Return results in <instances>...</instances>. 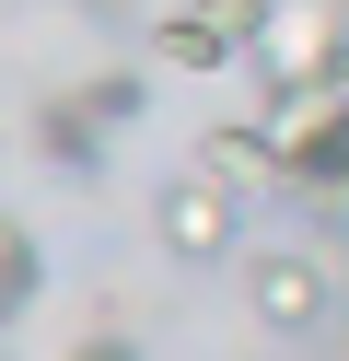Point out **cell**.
<instances>
[{"mask_svg": "<svg viewBox=\"0 0 349 361\" xmlns=\"http://www.w3.org/2000/svg\"><path fill=\"white\" fill-rule=\"evenodd\" d=\"M338 47H349V0H268V12H256V47L233 59V71L268 94V117H291V105L326 94Z\"/></svg>", "mask_w": 349, "mask_h": 361, "instance_id": "1", "label": "cell"}, {"mask_svg": "<svg viewBox=\"0 0 349 361\" xmlns=\"http://www.w3.org/2000/svg\"><path fill=\"white\" fill-rule=\"evenodd\" d=\"M268 187H302V198H326V210L349 198V105L338 94L268 117Z\"/></svg>", "mask_w": 349, "mask_h": 361, "instance_id": "2", "label": "cell"}, {"mask_svg": "<svg viewBox=\"0 0 349 361\" xmlns=\"http://www.w3.org/2000/svg\"><path fill=\"white\" fill-rule=\"evenodd\" d=\"M152 221H163V245L175 257H198V268H221V257H245V210H233V175H163V198H152Z\"/></svg>", "mask_w": 349, "mask_h": 361, "instance_id": "3", "label": "cell"}, {"mask_svg": "<svg viewBox=\"0 0 349 361\" xmlns=\"http://www.w3.org/2000/svg\"><path fill=\"white\" fill-rule=\"evenodd\" d=\"M245 303H256L268 338H314V326H326V257H302V245L245 257Z\"/></svg>", "mask_w": 349, "mask_h": 361, "instance_id": "4", "label": "cell"}, {"mask_svg": "<svg viewBox=\"0 0 349 361\" xmlns=\"http://www.w3.org/2000/svg\"><path fill=\"white\" fill-rule=\"evenodd\" d=\"M152 59L163 71H186V82H209V71H233V35H221V12H209V0H175V12H152Z\"/></svg>", "mask_w": 349, "mask_h": 361, "instance_id": "5", "label": "cell"}, {"mask_svg": "<svg viewBox=\"0 0 349 361\" xmlns=\"http://www.w3.org/2000/svg\"><path fill=\"white\" fill-rule=\"evenodd\" d=\"M35 152H47V164H70V175H93V164H105V128L59 94V105H35Z\"/></svg>", "mask_w": 349, "mask_h": 361, "instance_id": "6", "label": "cell"}, {"mask_svg": "<svg viewBox=\"0 0 349 361\" xmlns=\"http://www.w3.org/2000/svg\"><path fill=\"white\" fill-rule=\"evenodd\" d=\"M70 105H82V117H93V128L116 140V128H140V117H152V71H93V82H82Z\"/></svg>", "mask_w": 349, "mask_h": 361, "instance_id": "7", "label": "cell"}, {"mask_svg": "<svg viewBox=\"0 0 349 361\" xmlns=\"http://www.w3.org/2000/svg\"><path fill=\"white\" fill-rule=\"evenodd\" d=\"M35 291H47V257H35V233H23V221L0 210V326H12V314L35 303Z\"/></svg>", "mask_w": 349, "mask_h": 361, "instance_id": "8", "label": "cell"}, {"mask_svg": "<svg viewBox=\"0 0 349 361\" xmlns=\"http://www.w3.org/2000/svg\"><path fill=\"white\" fill-rule=\"evenodd\" d=\"M70 361H140V338L128 326H93V338H70Z\"/></svg>", "mask_w": 349, "mask_h": 361, "instance_id": "9", "label": "cell"}, {"mask_svg": "<svg viewBox=\"0 0 349 361\" xmlns=\"http://www.w3.org/2000/svg\"><path fill=\"white\" fill-rule=\"evenodd\" d=\"M326 94H338V105H349V47H338V71H326Z\"/></svg>", "mask_w": 349, "mask_h": 361, "instance_id": "10", "label": "cell"}, {"mask_svg": "<svg viewBox=\"0 0 349 361\" xmlns=\"http://www.w3.org/2000/svg\"><path fill=\"white\" fill-rule=\"evenodd\" d=\"M93 12H128V0H93Z\"/></svg>", "mask_w": 349, "mask_h": 361, "instance_id": "11", "label": "cell"}]
</instances>
